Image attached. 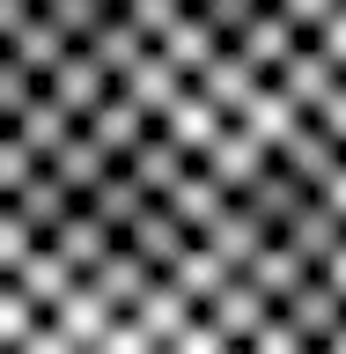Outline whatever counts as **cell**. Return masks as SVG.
I'll return each instance as SVG.
<instances>
[{"label": "cell", "instance_id": "obj_1", "mask_svg": "<svg viewBox=\"0 0 346 354\" xmlns=\"http://www.w3.org/2000/svg\"><path fill=\"white\" fill-rule=\"evenodd\" d=\"M0 354H302L206 185L133 104L0 74Z\"/></svg>", "mask_w": 346, "mask_h": 354}]
</instances>
